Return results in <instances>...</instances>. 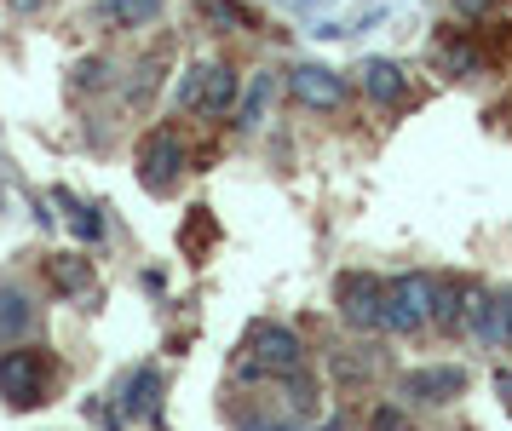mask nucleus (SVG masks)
Listing matches in <instances>:
<instances>
[{"mask_svg":"<svg viewBox=\"0 0 512 431\" xmlns=\"http://www.w3.org/2000/svg\"><path fill=\"white\" fill-rule=\"evenodd\" d=\"M432 305H438V282L432 276H397V282H386V328L392 334H415L420 322L432 317Z\"/></svg>","mask_w":512,"mask_h":431,"instance_id":"f257e3e1","label":"nucleus"},{"mask_svg":"<svg viewBox=\"0 0 512 431\" xmlns=\"http://www.w3.org/2000/svg\"><path fill=\"white\" fill-rule=\"evenodd\" d=\"M41 391H47V357L41 351H0V397L12 403V409H35L41 403Z\"/></svg>","mask_w":512,"mask_h":431,"instance_id":"f03ea898","label":"nucleus"},{"mask_svg":"<svg viewBox=\"0 0 512 431\" xmlns=\"http://www.w3.org/2000/svg\"><path fill=\"white\" fill-rule=\"evenodd\" d=\"M179 104L185 110H202V115H225L236 104V75L225 64H196L179 81Z\"/></svg>","mask_w":512,"mask_h":431,"instance_id":"7ed1b4c3","label":"nucleus"},{"mask_svg":"<svg viewBox=\"0 0 512 431\" xmlns=\"http://www.w3.org/2000/svg\"><path fill=\"white\" fill-rule=\"evenodd\" d=\"M179 173H185V144H179V133H150L139 150V179L150 196H167L173 184H179Z\"/></svg>","mask_w":512,"mask_h":431,"instance_id":"20e7f679","label":"nucleus"},{"mask_svg":"<svg viewBox=\"0 0 512 431\" xmlns=\"http://www.w3.org/2000/svg\"><path fill=\"white\" fill-rule=\"evenodd\" d=\"M248 345H254V357L236 363V374H248V380H254V374H294V368H300V340H294L288 328H254Z\"/></svg>","mask_w":512,"mask_h":431,"instance_id":"39448f33","label":"nucleus"},{"mask_svg":"<svg viewBox=\"0 0 512 431\" xmlns=\"http://www.w3.org/2000/svg\"><path fill=\"white\" fill-rule=\"evenodd\" d=\"M340 317L351 328H386V282L374 276H340Z\"/></svg>","mask_w":512,"mask_h":431,"instance_id":"423d86ee","label":"nucleus"},{"mask_svg":"<svg viewBox=\"0 0 512 431\" xmlns=\"http://www.w3.org/2000/svg\"><path fill=\"white\" fill-rule=\"evenodd\" d=\"M461 391H466V368H455V363L403 374V397H415V403H449V397H461Z\"/></svg>","mask_w":512,"mask_h":431,"instance_id":"0eeeda50","label":"nucleus"},{"mask_svg":"<svg viewBox=\"0 0 512 431\" xmlns=\"http://www.w3.org/2000/svg\"><path fill=\"white\" fill-rule=\"evenodd\" d=\"M121 420H162V368L144 363L121 386Z\"/></svg>","mask_w":512,"mask_h":431,"instance_id":"6e6552de","label":"nucleus"},{"mask_svg":"<svg viewBox=\"0 0 512 431\" xmlns=\"http://www.w3.org/2000/svg\"><path fill=\"white\" fill-rule=\"evenodd\" d=\"M294 98L311 104V110H334V104L346 98V81H340L328 64H300L294 69Z\"/></svg>","mask_w":512,"mask_h":431,"instance_id":"1a4fd4ad","label":"nucleus"},{"mask_svg":"<svg viewBox=\"0 0 512 431\" xmlns=\"http://www.w3.org/2000/svg\"><path fill=\"white\" fill-rule=\"evenodd\" d=\"M357 75H363V92H369L374 104H386V110L409 98V75H403L392 58H369V64L357 69Z\"/></svg>","mask_w":512,"mask_h":431,"instance_id":"9d476101","label":"nucleus"},{"mask_svg":"<svg viewBox=\"0 0 512 431\" xmlns=\"http://www.w3.org/2000/svg\"><path fill=\"white\" fill-rule=\"evenodd\" d=\"M29 322H35L29 294H24V288H12V282H0V340H18V334H29Z\"/></svg>","mask_w":512,"mask_h":431,"instance_id":"9b49d317","label":"nucleus"},{"mask_svg":"<svg viewBox=\"0 0 512 431\" xmlns=\"http://www.w3.org/2000/svg\"><path fill=\"white\" fill-rule=\"evenodd\" d=\"M438 64L449 69V75H478V69H484V52L466 41V35H443L438 41Z\"/></svg>","mask_w":512,"mask_h":431,"instance_id":"f8f14e48","label":"nucleus"},{"mask_svg":"<svg viewBox=\"0 0 512 431\" xmlns=\"http://www.w3.org/2000/svg\"><path fill=\"white\" fill-rule=\"evenodd\" d=\"M98 18H104V23H127V29H139V23L162 18V0H104V6H98Z\"/></svg>","mask_w":512,"mask_h":431,"instance_id":"ddd939ff","label":"nucleus"},{"mask_svg":"<svg viewBox=\"0 0 512 431\" xmlns=\"http://www.w3.org/2000/svg\"><path fill=\"white\" fill-rule=\"evenodd\" d=\"M52 202L70 207V230H75V236H87V242H104V219H98V207L75 202L70 190H52Z\"/></svg>","mask_w":512,"mask_h":431,"instance_id":"4468645a","label":"nucleus"},{"mask_svg":"<svg viewBox=\"0 0 512 431\" xmlns=\"http://www.w3.org/2000/svg\"><path fill=\"white\" fill-rule=\"evenodd\" d=\"M271 104V75H254V87L242 98V110H236V127H259V115Z\"/></svg>","mask_w":512,"mask_h":431,"instance_id":"2eb2a0df","label":"nucleus"},{"mask_svg":"<svg viewBox=\"0 0 512 431\" xmlns=\"http://www.w3.org/2000/svg\"><path fill=\"white\" fill-rule=\"evenodd\" d=\"M52 288L58 294H81L87 288V259H52Z\"/></svg>","mask_w":512,"mask_h":431,"instance_id":"dca6fc26","label":"nucleus"},{"mask_svg":"<svg viewBox=\"0 0 512 431\" xmlns=\"http://www.w3.org/2000/svg\"><path fill=\"white\" fill-rule=\"evenodd\" d=\"M179 242H185V253H202L213 242V213H208V207H190V225H185Z\"/></svg>","mask_w":512,"mask_h":431,"instance_id":"f3484780","label":"nucleus"},{"mask_svg":"<svg viewBox=\"0 0 512 431\" xmlns=\"http://www.w3.org/2000/svg\"><path fill=\"white\" fill-rule=\"evenodd\" d=\"M208 12H213V18H231V23H242V29L254 23L248 12H242V6H236V0H208Z\"/></svg>","mask_w":512,"mask_h":431,"instance_id":"a211bd4d","label":"nucleus"},{"mask_svg":"<svg viewBox=\"0 0 512 431\" xmlns=\"http://www.w3.org/2000/svg\"><path fill=\"white\" fill-rule=\"evenodd\" d=\"M449 6H455L461 18H489V12H495V0H449Z\"/></svg>","mask_w":512,"mask_h":431,"instance_id":"6ab92c4d","label":"nucleus"},{"mask_svg":"<svg viewBox=\"0 0 512 431\" xmlns=\"http://www.w3.org/2000/svg\"><path fill=\"white\" fill-rule=\"evenodd\" d=\"M374 431H415V426H409L397 409H380V414H374Z\"/></svg>","mask_w":512,"mask_h":431,"instance_id":"aec40b11","label":"nucleus"},{"mask_svg":"<svg viewBox=\"0 0 512 431\" xmlns=\"http://www.w3.org/2000/svg\"><path fill=\"white\" fill-rule=\"evenodd\" d=\"M75 75H81V87H104V64H98V58H87Z\"/></svg>","mask_w":512,"mask_h":431,"instance_id":"412c9836","label":"nucleus"},{"mask_svg":"<svg viewBox=\"0 0 512 431\" xmlns=\"http://www.w3.org/2000/svg\"><path fill=\"white\" fill-rule=\"evenodd\" d=\"M495 391H501V397L512 403V368H501V374H495Z\"/></svg>","mask_w":512,"mask_h":431,"instance_id":"4be33fe9","label":"nucleus"},{"mask_svg":"<svg viewBox=\"0 0 512 431\" xmlns=\"http://www.w3.org/2000/svg\"><path fill=\"white\" fill-rule=\"evenodd\" d=\"M12 6H18V12H29V6H35V0H12Z\"/></svg>","mask_w":512,"mask_h":431,"instance_id":"5701e85b","label":"nucleus"}]
</instances>
